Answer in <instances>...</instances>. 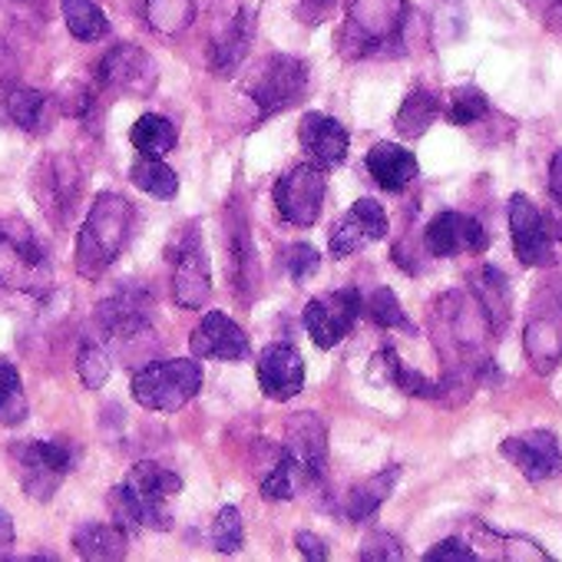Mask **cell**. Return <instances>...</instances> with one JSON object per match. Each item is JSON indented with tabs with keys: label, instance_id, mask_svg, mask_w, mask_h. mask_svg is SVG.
Returning <instances> with one entry per match:
<instances>
[{
	"label": "cell",
	"instance_id": "obj_42",
	"mask_svg": "<svg viewBox=\"0 0 562 562\" xmlns=\"http://www.w3.org/2000/svg\"><path fill=\"white\" fill-rule=\"evenodd\" d=\"M318 268H322V255H318L315 245H308V241L292 245V251H289V274L299 281V285H302V281H308Z\"/></svg>",
	"mask_w": 562,
	"mask_h": 562
},
{
	"label": "cell",
	"instance_id": "obj_7",
	"mask_svg": "<svg viewBox=\"0 0 562 562\" xmlns=\"http://www.w3.org/2000/svg\"><path fill=\"white\" fill-rule=\"evenodd\" d=\"M325 205V169L315 162L292 166L274 182V209L295 228H312L322 218Z\"/></svg>",
	"mask_w": 562,
	"mask_h": 562
},
{
	"label": "cell",
	"instance_id": "obj_13",
	"mask_svg": "<svg viewBox=\"0 0 562 562\" xmlns=\"http://www.w3.org/2000/svg\"><path fill=\"white\" fill-rule=\"evenodd\" d=\"M387 238V212L381 202L374 199H358L348 215L338 218V225L331 228V238H328V248L335 258H348L361 248H368L371 241H381Z\"/></svg>",
	"mask_w": 562,
	"mask_h": 562
},
{
	"label": "cell",
	"instance_id": "obj_48",
	"mask_svg": "<svg viewBox=\"0 0 562 562\" xmlns=\"http://www.w3.org/2000/svg\"><path fill=\"white\" fill-rule=\"evenodd\" d=\"M549 192L555 202H562V149L552 156V166H549Z\"/></svg>",
	"mask_w": 562,
	"mask_h": 562
},
{
	"label": "cell",
	"instance_id": "obj_39",
	"mask_svg": "<svg viewBox=\"0 0 562 562\" xmlns=\"http://www.w3.org/2000/svg\"><path fill=\"white\" fill-rule=\"evenodd\" d=\"M77 371H80V381L90 387V391H100L106 381H110V371H113V364H110V355L100 348V345H83L80 348V358H77Z\"/></svg>",
	"mask_w": 562,
	"mask_h": 562
},
{
	"label": "cell",
	"instance_id": "obj_14",
	"mask_svg": "<svg viewBox=\"0 0 562 562\" xmlns=\"http://www.w3.org/2000/svg\"><path fill=\"white\" fill-rule=\"evenodd\" d=\"M258 387L268 401L285 404L305 387V358L292 345H268L258 358Z\"/></svg>",
	"mask_w": 562,
	"mask_h": 562
},
{
	"label": "cell",
	"instance_id": "obj_21",
	"mask_svg": "<svg viewBox=\"0 0 562 562\" xmlns=\"http://www.w3.org/2000/svg\"><path fill=\"white\" fill-rule=\"evenodd\" d=\"M299 143L302 149L312 156V162L318 169H335L348 159V149H351V136L348 130L335 120V116H325V113H308L299 126Z\"/></svg>",
	"mask_w": 562,
	"mask_h": 562
},
{
	"label": "cell",
	"instance_id": "obj_40",
	"mask_svg": "<svg viewBox=\"0 0 562 562\" xmlns=\"http://www.w3.org/2000/svg\"><path fill=\"white\" fill-rule=\"evenodd\" d=\"M232 278H235V289L241 292V285H255V258H251V248H248V232L245 225H235L232 232Z\"/></svg>",
	"mask_w": 562,
	"mask_h": 562
},
{
	"label": "cell",
	"instance_id": "obj_49",
	"mask_svg": "<svg viewBox=\"0 0 562 562\" xmlns=\"http://www.w3.org/2000/svg\"><path fill=\"white\" fill-rule=\"evenodd\" d=\"M532 8H539V14L542 18H552V21H559L562 24V0H529Z\"/></svg>",
	"mask_w": 562,
	"mask_h": 562
},
{
	"label": "cell",
	"instance_id": "obj_43",
	"mask_svg": "<svg viewBox=\"0 0 562 562\" xmlns=\"http://www.w3.org/2000/svg\"><path fill=\"white\" fill-rule=\"evenodd\" d=\"M404 546L391 532H371L361 546V559H401Z\"/></svg>",
	"mask_w": 562,
	"mask_h": 562
},
{
	"label": "cell",
	"instance_id": "obj_9",
	"mask_svg": "<svg viewBox=\"0 0 562 562\" xmlns=\"http://www.w3.org/2000/svg\"><path fill=\"white\" fill-rule=\"evenodd\" d=\"M172 302L186 312H195L209 302L212 295V274H209V258L199 238V225H186L179 241L172 245Z\"/></svg>",
	"mask_w": 562,
	"mask_h": 562
},
{
	"label": "cell",
	"instance_id": "obj_33",
	"mask_svg": "<svg viewBox=\"0 0 562 562\" xmlns=\"http://www.w3.org/2000/svg\"><path fill=\"white\" fill-rule=\"evenodd\" d=\"M374 361H378V368H384L387 381H391L394 387H401L404 394H411V397H440V384H434V381H427L424 374L404 368L394 348H384Z\"/></svg>",
	"mask_w": 562,
	"mask_h": 562
},
{
	"label": "cell",
	"instance_id": "obj_35",
	"mask_svg": "<svg viewBox=\"0 0 562 562\" xmlns=\"http://www.w3.org/2000/svg\"><path fill=\"white\" fill-rule=\"evenodd\" d=\"M299 480H308L305 470H302L289 453H281V460H278V463L268 470V476L261 480V496H265V499H274V503L292 499L295 490H299Z\"/></svg>",
	"mask_w": 562,
	"mask_h": 562
},
{
	"label": "cell",
	"instance_id": "obj_24",
	"mask_svg": "<svg viewBox=\"0 0 562 562\" xmlns=\"http://www.w3.org/2000/svg\"><path fill=\"white\" fill-rule=\"evenodd\" d=\"M126 532L116 522H87L74 532V549L80 559H123L126 555Z\"/></svg>",
	"mask_w": 562,
	"mask_h": 562
},
{
	"label": "cell",
	"instance_id": "obj_15",
	"mask_svg": "<svg viewBox=\"0 0 562 562\" xmlns=\"http://www.w3.org/2000/svg\"><path fill=\"white\" fill-rule=\"evenodd\" d=\"M285 453L305 470L308 483H318L328 467V427L318 414L302 411L285 424Z\"/></svg>",
	"mask_w": 562,
	"mask_h": 562
},
{
	"label": "cell",
	"instance_id": "obj_44",
	"mask_svg": "<svg viewBox=\"0 0 562 562\" xmlns=\"http://www.w3.org/2000/svg\"><path fill=\"white\" fill-rule=\"evenodd\" d=\"M424 559H427V562H473L476 552H473L463 539H443V542H437Z\"/></svg>",
	"mask_w": 562,
	"mask_h": 562
},
{
	"label": "cell",
	"instance_id": "obj_26",
	"mask_svg": "<svg viewBox=\"0 0 562 562\" xmlns=\"http://www.w3.org/2000/svg\"><path fill=\"white\" fill-rule=\"evenodd\" d=\"M130 139H133V146H136L139 156H166V153L176 149L179 133H176V126H172L166 116H159V113H143V116L133 123Z\"/></svg>",
	"mask_w": 562,
	"mask_h": 562
},
{
	"label": "cell",
	"instance_id": "obj_46",
	"mask_svg": "<svg viewBox=\"0 0 562 562\" xmlns=\"http://www.w3.org/2000/svg\"><path fill=\"white\" fill-rule=\"evenodd\" d=\"M331 8H335V0H302L299 14H302L308 24H318V21H325V18L331 14Z\"/></svg>",
	"mask_w": 562,
	"mask_h": 562
},
{
	"label": "cell",
	"instance_id": "obj_27",
	"mask_svg": "<svg viewBox=\"0 0 562 562\" xmlns=\"http://www.w3.org/2000/svg\"><path fill=\"white\" fill-rule=\"evenodd\" d=\"M437 116H440V100L430 90H411L407 100L397 110V123L394 126H397L401 136L417 139V136H424L437 123Z\"/></svg>",
	"mask_w": 562,
	"mask_h": 562
},
{
	"label": "cell",
	"instance_id": "obj_29",
	"mask_svg": "<svg viewBox=\"0 0 562 562\" xmlns=\"http://www.w3.org/2000/svg\"><path fill=\"white\" fill-rule=\"evenodd\" d=\"M476 299H480V308L486 312L490 325H503L509 318V285H506V274L493 265L480 268L476 274Z\"/></svg>",
	"mask_w": 562,
	"mask_h": 562
},
{
	"label": "cell",
	"instance_id": "obj_10",
	"mask_svg": "<svg viewBox=\"0 0 562 562\" xmlns=\"http://www.w3.org/2000/svg\"><path fill=\"white\" fill-rule=\"evenodd\" d=\"M361 312H364L361 292L358 289H341V292H331V295H322V299L308 302L302 322H305L315 348L331 351L348 338V331L355 328Z\"/></svg>",
	"mask_w": 562,
	"mask_h": 562
},
{
	"label": "cell",
	"instance_id": "obj_6",
	"mask_svg": "<svg viewBox=\"0 0 562 562\" xmlns=\"http://www.w3.org/2000/svg\"><path fill=\"white\" fill-rule=\"evenodd\" d=\"M308 90V64L289 54L268 57L248 80V97L258 106V116H274L295 106Z\"/></svg>",
	"mask_w": 562,
	"mask_h": 562
},
{
	"label": "cell",
	"instance_id": "obj_37",
	"mask_svg": "<svg viewBox=\"0 0 562 562\" xmlns=\"http://www.w3.org/2000/svg\"><path fill=\"white\" fill-rule=\"evenodd\" d=\"M212 546L225 555L238 552L245 546V522H241V509L235 506H222L215 522H212Z\"/></svg>",
	"mask_w": 562,
	"mask_h": 562
},
{
	"label": "cell",
	"instance_id": "obj_47",
	"mask_svg": "<svg viewBox=\"0 0 562 562\" xmlns=\"http://www.w3.org/2000/svg\"><path fill=\"white\" fill-rule=\"evenodd\" d=\"M14 552V522L8 509H0V559H8Z\"/></svg>",
	"mask_w": 562,
	"mask_h": 562
},
{
	"label": "cell",
	"instance_id": "obj_18",
	"mask_svg": "<svg viewBox=\"0 0 562 562\" xmlns=\"http://www.w3.org/2000/svg\"><path fill=\"white\" fill-rule=\"evenodd\" d=\"M149 312H153V302L143 289H120L113 299L100 305L97 322L106 338L133 341L149 331Z\"/></svg>",
	"mask_w": 562,
	"mask_h": 562
},
{
	"label": "cell",
	"instance_id": "obj_30",
	"mask_svg": "<svg viewBox=\"0 0 562 562\" xmlns=\"http://www.w3.org/2000/svg\"><path fill=\"white\" fill-rule=\"evenodd\" d=\"M14 457H18V467H21V480H24V490H27V496H34V499H41V503H47L54 493H57V486H60V473H54L37 453H34V447L31 443H24V447H18L14 450Z\"/></svg>",
	"mask_w": 562,
	"mask_h": 562
},
{
	"label": "cell",
	"instance_id": "obj_4",
	"mask_svg": "<svg viewBox=\"0 0 562 562\" xmlns=\"http://www.w3.org/2000/svg\"><path fill=\"white\" fill-rule=\"evenodd\" d=\"M202 387V368L195 358H169L139 368L130 381V394L139 407L156 414L182 411Z\"/></svg>",
	"mask_w": 562,
	"mask_h": 562
},
{
	"label": "cell",
	"instance_id": "obj_8",
	"mask_svg": "<svg viewBox=\"0 0 562 562\" xmlns=\"http://www.w3.org/2000/svg\"><path fill=\"white\" fill-rule=\"evenodd\" d=\"M509 228H513V251L529 268L555 265V238H562V225L549 222L526 195L509 199Z\"/></svg>",
	"mask_w": 562,
	"mask_h": 562
},
{
	"label": "cell",
	"instance_id": "obj_25",
	"mask_svg": "<svg viewBox=\"0 0 562 562\" xmlns=\"http://www.w3.org/2000/svg\"><path fill=\"white\" fill-rule=\"evenodd\" d=\"M133 8L162 37H176L195 21V0H133Z\"/></svg>",
	"mask_w": 562,
	"mask_h": 562
},
{
	"label": "cell",
	"instance_id": "obj_19",
	"mask_svg": "<svg viewBox=\"0 0 562 562\" xmlns=\"http://www.w3.org/2000/svg\"><path fill=\"white\" fill-rule=\"evenodd\" d=\"M192 355L195 358H209V361H225V364H235V361H245L251 345H248V335L222 312H209L199 328L192 331Z\"/></svg>",
	"mask_w": 562,
	"mask_h": 562
},
{
	"label": "cell",
	"instance_id": "obj_1",
	"mask_svg": "<svg viewBox=\"0 0 562 562\" xmlns=\"http://www.w3.org/2000/svg\"><path fill=\"white\" fill-rule=\"evenodd\" d=\"M179 493H182V480L172 470L143 460L126 473V480L116 490H110L106 503L123 532H136V529L162 532L172 529V506Z\"/></svg>",
	"mask_w": 562,
	"mask_h": 562
},
{
	"label": "cell",
	"instance_id": "obj_5",
	"mask_svg": "<svg viewBox=\"0 0 562 562\" xmlns=\"http://www.w3.org/2000/svg\"><path fill=\"white\" fill-rule=\"evenodd\" d=\"M258 0H215L212 8V41H209V67L218 77H232L255 37Z\"/></svg>",
	"mask_w": 562,
	"mask_h": 562
},
{
	"label": "cell",
	"instance_id": "obj_20",
	"mask_svg": "<svg viewBox=\"0 0 562 562\" xmlns=\"http://www.w3.org/2000/svg\"><path fill=\"white\" fill-rule=\"evenodd\" d=\"M44 271H47L44 248L31 235L14 238L11 232L0 228V285L34 289Z\"/></svg>",
	"mask_w": 562,
	"mask_h": 562
},
{
	"label": "cell",
	"instance_id": "obj_3",
	"mask_svg": "<svg viewBox=\"0 0 562 562\" xmlns=\"http://www.w3.org/2000/svg\"><path fill=\"white\" fill-rule=\"evenodd\" d=\"M407 14V0H355L341 31V54L374 57L397 50Z\"/></svg>",
	"mask_w": 562,
	"mask_h": 562
},
{
	"label": "cell",
	"instance_id": "obj_45",
	"mask_svg": "<svg viewBox=\"0 0 562 562\" xmlns=\"http://www.w3.org/2000/svg\"><path fill=\"white\" fill-rule=\"evenodd\" d=\"M295 546H299V552L305 555V559H328V546H325V539L322 536H315V532H295Z\"/></svg>",
	"mask_w": 562,
	"mask_h": 562
},
{
	"label": "cell",
	"instance_id": "obj_11",
	"mask_svg": "<svg viewBox=\"0 0 562 562\" xmlns=\"http://www.w3.org/2000/svg\"><path fill=\"white\" fill-rule=\"evenodd\" d=\"M80 169L70 156H50L37 169V195L41 209L54 225H67L80 202Z\"/></svg>",
	"mask_w": 562,
	"mask_h": 562
},
{
	"label": "cell",
	"instance_id": "obj_32",
	"mask_svg": "<svg viewBox=\"0 0 562 562\" xmlns=\"http://www.w3.org/2000/svg\"><path fill=\"white\" fill-rule=\"evenodd\" d=\"M8 113L24 133H44L50 116V100L41 90H11L8 93Z\"/></svg>",
	"mask_w": 562,
	"mask_h": 562
},
{
	"label": "cell",
	"instance_id": "obj_2",
	"mask_svg": "<svg viewBox=\"0 0 562 562\" xmlns=\"http://www.w3.org/2000/svg\"><path fill=\"white\" fill-rule=\"evenodd\" d=\"M133 228V205L120 192H100L80 235H77V271L100 278L123 251Z\"/></svg>",
	"mask_w": 562,
	"mask_h": 562
},
{
	"label": "cell",
	"instance_id": "obj_22",
	"mask_svg": "<svg viewBox=\"0 0 562 562\" xmlns=\"http://www.w3.org/2000/svg\"><path fill=\"white\" fill-rule=\"evenodd\" d=\"M368 172L371 179L384 189V192H404L414 179H417V159L411 149L397 146V143H378L368 153Z\"/></svg>",
	"mask_w": 562,
	"mask_h": 562
},
{
	"label": "cell",
	"instance_id": "obj_17",
	"mask_svg": "<svg viewBox=\"0 0 562 562\" xmlns=\"http://www.w3.org/2000/svg\"><path fill=\"white\" fill-rule=\"evenodd\" d=\"M424 245L430 255L437 258H453L460 251H473V255H483L490 248V235L486 228L473 218V215H463V212H440L427 232H424Z\"/></svg>",
	"mask_w": 562,
	"mask_h": 562
},
{
	"label": "cell",
	"instance_id": "obj_34",
	"mask_svg": "<svg viewBox=\"0 0 562 562\" xmlns=\"http://www.w3.org/2000/svg\"><path fill=\"white\" fill-rule=\"evenodd\" d=\"M27 394L21 384V374L11 361H0V424L18 427L27 417Z\"/></svg>",
	"mask_w": 562,
	"mask_h": 562
},
{
	"label": "cell",
	"instance_id": "obj_16",
	"mask_svg": "<svg viewBox=\"0 0 562 562\" xmlns=\"http://www.w3.org/2000/svg\"><path fill=\"white\" fill-rule=\"evenodd\" d=\"M503 457L513 460V467L529 480V483H542L562 473V450L559 440L549 430H529L519 437L503 440Z\"/></svg>",
	"mask_w": 562,
	"mask_h": 562
},
{
	"label": "cell",
	"instance_id": "obj_23",
	"mask_svg": "<svg viewBox=\"0 0 562 562\" xmlns=\"http://www.w3.org/2000/svg\"><path fill=\"white\" fill-rule=\"evenodd\" d=\"M397 480H401V467H387V470L368 476L364 483H358L348 493V499H345V516L351 522H368L381 509V503L391 496V490H394Z\"/></svg>",
	"mask_w": 562,
	"mask_h": 562
},
{
	"label": "cell",
	"instance_id": "obj_36",
	"mask_svg": "<svg viewBox=\"0 0 562 562\" xmlns=\"http://www.w3.org/2000/svg\"><path fill=\"white\" fill-rule=\"evenodd\" d=\"M364 308H368V315H371V322L378 328H401V331L414 335V325L407 322V315H404V308H401V302H397V295L391 289H374Z\"/></svg>",
	"mask_w": 562,
	"mask_h": 562
},
{
	"label": "cell",
	"instance_id": "obj_38",
	"mask_svg": "<svg viewBox=\"0 0 562 562\" xmlns=\"http://www.w3.org/2000/svg\"><path fill=\"white\" fill-rule=\"evenodd\" d=\"M486 113H490V103H486L483 90H476V87H460V90L450 97L447 120H450L453 126H470V123H476V120L486 116Z\"/></svg>",
	"mask_w": 562,
	"mask_h": 562
},
{
	"label": "cell",
	"instance_id": "obj_31",
	"mask_svg": "<svg viewBox=\"0 0 562 562\" xmlns=\"http://www.w3.org/2000/svg\"><path fill=\"white\" fill-rule=\"evenodd\" d=\"M130 179L136 189L156 199H172L179 192V176L162 162V156H139L130 169Z\"/></svg>",
	"mask_w": 562,
	"mask_h": 562
},
{
	"label": "cell",
	"instance_id": "obj_28",
	"mask_svg": "<svg viewBox=\"0 0 562 562\" xmlns=\"http://www.w3.org/2000/svg\"><path fill=\"white\" fill-rule=\"evenodd\" d=\"M60 11H64L67 31H70L77 41L93 44V41L110 37V21H106V14L93 4V0H60Z\"/></svg>",
	"mask_w": 562,
	"mask_h": 562
},
{
	"label": "cell",
	"instance_id": "obj_12",
	"mask_svg": "<svg viewBox=\"0 0 562 562\" xmlns=\"http://www.w3.org/2000/svg\"><path fill=\"white\" fill-rule=\"evenodd\" d=\"M156 80H159L156 60L136 44H120L100 60V83L106 90L126 97H149L156 90Z\"/></svg>",
	"mask_w": 562,
	"mask_h": 562
},
{
	"label": "cell",
	"instance_id": "obj_41",
	"mask_svg": "<svg viewBox=\"0 0 562 562\" xmlns=\"http://www.w3.org/2000/svg\"><path fill=\"white\" fill-rule=\"evenodd\" d=\"M31 447H34V453H37L54 473H60V476H67V473L74 470V463H77V447L67 443V440H34Z\"/></svg>",
	"mask_w": 562,
	"mask_h": 562
}]
</instances>
